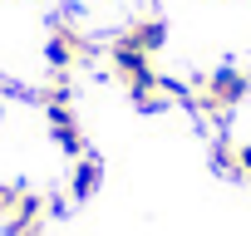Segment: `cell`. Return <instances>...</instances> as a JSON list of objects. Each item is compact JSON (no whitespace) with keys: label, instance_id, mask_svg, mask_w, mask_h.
<instances>
[{"label":"cell","instance_id":"5b68a950","mask_svg":"<svg viewBox=\"0 0 251 236\" xmlns=\"http://www.w3.org/2000/svg\"><path fill=\"white\" fill-rule=\"evenodd\" d=\"M236 172H251V148H241V153H236Z\"/></svg>","mask_w":251,"mask_h":236},{"label":"cell","instance_id":"6da1fadb","mask_svg":"<svg viewBox=\"0 0 251 236\" xmlns=\"http://www.w3.org/2000/svg\"><path fill=\"white\" fill-rule=\"evenodd\" d=\"M251 89V79L241 74V69H217L212 79H207V103L202 108H231V103H241V94Z\"/></svg>","mask_w":251,"mask_h":236},{"label":"cell","instance_id":"3957f363","mask_svg":"<svg viewBox=\"0 0 251 236\" xmlns=\"http://www.w3.org/2000/svg\"><path fill=\"white\" fill-rule=\"evenodd\" d=\"M99 177H103V167H99V158H79V167H74V197H89L94 187H99Z\"/></svg>","mask_w":251,"mask_h":236},{"label":"cell","instance_id":"7a4b0ae2","mask_svg":"<svg viewBox=\"0 0 251 236\" xmlns=\"http://www.w3.org/2000/svg\"><path fill=\"white\" fill-rule=\"evenodd\" d=\"M158 45H163V25H158V20H138V25H128V35L113 40V49H128V54H143V59H148Z\"/></svg>","mask_w":251,"mask_h":236},{"label":"cell","instance_id":"277c9868","mask_svg":"<svg viewBox=\"0 0 251 236\" xmlns=\"http://www.w3.org/2000/svg\"><path fill=\"white\" fill-rule=\"evenodd\" d=\"M15 202H20V187H0V212H5V216L15 212Z\"/></svg>","mask_w":251,"mask_h":236}]
</instances>
